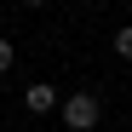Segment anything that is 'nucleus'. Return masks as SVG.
Returning <instances> with one entry per match:
<instances>
[{
	"label": "nucleus",
	"instance_id": "20e7f679",
	"mask_svg": "<svg viewBox=\"0 0 132 132\" xmlns=\"http://www.w3.org/2000/svg\"><path fill=\"white\" fill-rule=\"evenodd\" d=\"M12 57H17V52H12V40H0V75L12 69Z\"/></svg>",
	"mask_w": 132,
	"mask_h": 132
},
{
	"label": "nucleus",
	"instance_id": "39448f33",
	"mask_svg": "<svg viewBox=\"0 0 132 132\" xmlns=\"http://www.w3.org/2000/svg\"><path fill=\"white\" fill-rule=\"evenodd\" d=\"M23 6H46V0H23Z\"/></svg>",
	"mask_w": 132,
	"mask_h": 132
},
{
	"label": "nucleus",
	"instance_id": "f03ea898",
	"mask_svg": "<svg viewBox=\"0 0 132 132\" xmlns=\"http://www.w3.org/2000/svg\"><path fill=\"white\" fill-rule=\"evenodd\" d=\"M23 109H29V115H52V109H63V98H57V86L35 80L29 92H23Z\"/></svg>",
	"mask_w": 132,
	"mask_h": 132
},
{
	"label": "nucleus",
	"instance_id": "f257e3e1",
	"mask_svg": "<svg viewBox=\"0 0 132 132\" xmlns=\"http://www.w3.org/2000/svg\"><path fill=\"white\" fill-rule=\"evenodd\" d=\"M98 115H103V109H98L92 92H69V98H63V126H69V132H92Z\"/></svg>",
	"mask_w": 132,
	"mask_h": 132
},
{
	"label": "nucleus",
	"instance_id": "7ed1b4c3",
	"mask_svg": "<svg viewBox=\"0 0 132 132\" xmlns=\"http://www.w3.org/2000/svg\"><path fill=\"white\" fill-rule=\"evenodd\" d=\"M115 57H126V63H132V23H126V29L115 35Z\"/></svg>",
	"mask_w": 132,
	"mask_h": 132
}]
</instances>
